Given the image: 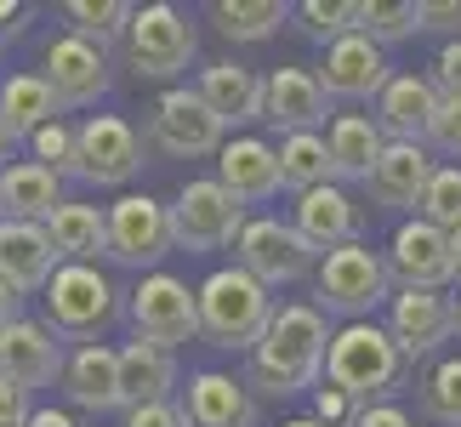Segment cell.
<instances>
[{
	"instance_id": "9a60e30c",
	"label": "cell",
	"mask_w": 461,
	"mask_h": 427,
	"mask_svg": "<svg viewBox=\"0 0 461 427\" xmlns=\"http://www.w3.org/2000/svg\"><path fill=\"white\" fill-rule=\"evenodd\" d=\"M63 342L51 336L46 319H12L6 331H0V377H6L12 387H23V394H34V387H51L63 382Z\"/></svg>"
},
{
	"instance_id": "c3c4849f",
	"label": "cell",
	"mask_w": 461,
	"mask_h": 427,
	"mask_svg": "<svg viewBox=\"0 0 461 427\" xmlns=\"http://www.w3.org/2000/svg\"><path fill=\"white\" fill-rule=\"evenodd\" d=\"M29 427H80V422L68 416V411H34V416H29Z\"/></svg>"
},
{
	"instance_id": "d6986e66",
	"label": "cell",
	"mask_w": 461,
	"mask_h": 427,
	"mask_svg": "<svg viewBox=\"0 0 461 427\" xmlns=\"http://www.w3.org/2000/svg\"><path fill=\"white\" fill-rule=\"evenodd\" d=\"M217 183L234 194L240 205L274 200V194L285 188V177H279V149H274V142H262V137H234V142H222V154H217Z\"/></svg>"
},
{
	"instance_id": "7a4b0ae2",
	"label": "cell",
	"mask_w": 461,
	"mask_h": 427,
	"mask_svg": "<svg viewBox=\"0 0 461 427\" xmlns=\"http://www.w3.org/2000/svg\"><path fill=\"white\" fill-rule=\"evenodd\" d=\"M411 377V359L404 348L393 342V331L376 325V319H353L330 336V353H325V382L342 387V394L359 404H387L393 387H404Z\"/></svg>"
},
{
	"instance_id": "83f0119b",
	"label": "cell",
	"mask_w": 461,
	"mask_h": 427,
	"mask_svg": "<svg viewBox=\"0 0 461 427\" xmlns=\"http://www.w3.org/2000/svg\"><path fill=\"white\" fill-rule=\"evenodd\" d=\"M176 387V353L154 348V342H126L120 348V394H126V411H143V404H171Z\"/></svg>"
},
{
	"instance_id": "8d00e7d4",
	"label": "cell",
	"mask_w": 461,
	"mask_h": 427,
	"mask_svg": "<svg viewBox=\"0 0 461 427\" xmlns=\"http://www.w3.org/2000/svg\"><path fill=\"white\" fill-rule=\"evenodd\" d=\"M416 29H421V6H416V0H365V34L382 51L393 41H411Z\"/></svg>"
},
{
	"instance_id": "f1b7e54d",
	"label": "cell",
	"mask_w": 461,
	"mask_h": 427,
	"mask_svg": "<svg viewBox=\"0 0 461 427\" xmlns=\"http://www.w3.org/2000/svg\"><path fill=\"white\" fill-rule=\"evenodd\" d=\"M325 142L336 159V183H370V171H376V159L387 149V132L370 114H336Z\"/></svg>"
},
{
	"instance_id": "277c9868",
	"label": "cell",
	"mask_w": 461,
	"mask_h": 427,
	"mask_svg": "<svg viewBox=\"0 0 461 427\" xmlns=\"http://www.w3.org/2000/svg\"><path fill=\"white\" fill-rule=\"evenodd\" d=\"M274 319L268 285H257L245 268H217L200 285V336L211 348H245L251 353L262 342Z\"/></svg>"
},
{
	"instance_id": "603a6c76",
	"label": "cell",
	"mask_w": 461,
	"mask_h": 427,
	"mask_svg": "<svg viewBox=\"0 0 461 427\" xmlns=\"http://www.w3.org/2000/svg\"><path fill=\"white\" fill-rule=\"evenodd\" d=\"M438 114V86L428 75H393L376 97V126L393 142H428Z\"/></svg>"
},
{
	"instance_id": "681fc988",
	"label": "cell",
	"mask_w": 461,
	"mask_h": 427,
	"mask_svg": "<svg viewBox=\"0 0 461 427\" xmlns=\"http://www.w3.org/2000/svg\"><path fill=\"white\" fill-rule=\"evenodd\" d=\"M12 29H23V6H17V0H0V34H12Z\"/></svg>"
},
{
	"instance_id": "f35d334b",
	"label": "cell",
	"mask_w": 461,
	"mask_h": 427,
	"mask_svg": "<svg viewBox=\"0 0 461 427\" xmlns=\"http://www.w3.org/2000/svg\"><path fill=\"white\" fill-rule=\"evenodd\" d=\"M34 159H41L46 171L58 177H80V126H63V120H51V126H41L29 137Z\"/></svg>"
},
{
	"instance_id": "ffe728a7",
	"label": "cell",
	"mask_w": 461,
	"mask_h": 427,
	"mask_svg": "<svg viewBox=\"0 0 461 427\" xmlns=\"http://www.w3.org/2000/svg\"><path fill=\"white\" fill-rule=\"evenodd\" d=\"M194 92L205 97V109L217 114L222 126H251V120L268 114V80L245 63H205Z\"/></svg>"
},
{
	"instance_id": "f546056e",
	"label": "cell",
	"mask_w": 461,
	"mask_h": 427,
	"mask_svg": "<svg viewBox=\"0 0 461 427\" xmlns=\"http://www.w3.org/2000/svg\"><path fill=\"white\" fill-rule=\"evenodd\" d=\"M63 103L51 97V86L41 75H12V80H0V126H6L12 142H29L41 126H51L58 120Z\"/></svg>"
},
{
	"instance_id": "44dd1931",
	"label": "cell",
	"mask_w": 461,
	"mask_h": 427,
	"mask_svg": "<svg viewBox=\"0 0 461 427\" xmlns=\"http://www.w3.org/2000/svg\"><path fill=\"white\" fill-rule=\"evenodd\" d=\"M433 171H438V159L428 154V142H393L387 137L376 171H370V200L393 205V211H416L428 183H433Z\"/></svg>"
},
{
	"instance_id": "ac0fdd59",
	"label": "cell",
	"mask_w": 461,
	"mask_h": 427,
	"mask_svg": "<svg viewBox=\"0 0 461 427\" xmlns=\"http://www.w3.org/2000/svg\"><path fill=\"white\" fill-rule=\"evenodd\" d=\"M58 268H63V257H58V245H51V234H46L41 223L0 217V279H6L17 296L46 291Z\"/></svg>"
},
{
	"instance_id": "f907efd6",
	"label": "cell",
	"mask_w": 461,
	"mask_h": 427,
	"mask_svg": "<svg viewBox=\"0 0 461 427\" xmlns=\"http://www.w3.org/2000/svg\"><path fill=\"white\" fill-rule=\"evenodd\" d=\"M450 274L461 279V228H456V234H450Z\"/></svg>"
},
{
	"instance_id": "bcb514c9",
	"label": "cell",
	"mask_w": 461,
	"mask_h": 427,
	"mask_svg": "<svg viewBox=\"0 0 461 427\" xmlns=\"http://www.w3.org/2000/svg\"><path fill=\"white\" fill-rule=\"evenodd\" d=\"M353 427H416V422H411V411H399V404H365Z\"/></svg>"
},
{
	"instance_id": "1f68e13d",
	"label": "cell",
	"mask_w": 461,
	"mask_h": 427,
	"mask_svg": "<svg viewBox=\"0 0 461 427\" xmlns=\"http://www.w3.org/2000/svg\"><path fill=\"white\" fill-rule=\"evenodd\" d=\"M279 177L285 188L296 194H313V188H330L336 183V159H330V142L319 132H296L279 142Z\"/></svg>"
},
{
	"instance_id": "836d02e7",
	"label": "cell",
	"mask_w": 461,
	"mask_h": 427,
	"mask_svg": "<svg viewBox=\"0 0 461 427\" xmlns=\"http://www.w3.org/2000/svg\"><path fill=\"white\" fill-rule=\"evenodd\" d=\"M131 12L126 0H68L63 17L75 23L80 41H92V46H109V41H126V29H131Z\"/></svg>"
},
{
	"instance_id": "d4e9b609",
	"label": "cell",
	"mask_w": 461,
	"mask_h": 427,
	"mask_svg": "<svg viewBox=\"0 0 461 427\" xmlns=\"http://www.w3.org/2000/svg\"><path fill=\"white\" fill-rule=\"evenodd\" d=\"M296 234H303L313 251H342V245L359 240V205L342 183L296 194Z\"/></svg>"
},
{
	"instance_id": "8fae6325",
	"label": "cell",
	"mask_w": 461,
	"mask_h": 427,
	"mask_svg": "<svg viewBox=\"0 0 461 427\" xmlns=\"http://www.w3.org/2000/svg\"><path fill=\"white\" fill-rule=\"evenodd\" d=\"M313 245L296 234V223H279V217H251L245 234L234 240V268H245L257 285H296L313 268Z\"/></svg>"
},
{
	"instance_id": "f6af8a7d",
	"label": "cell",
	"mask_w": 461,
	"mask_h": 427,
	"mask_svg": "<svg viewBox=\"0 0 461 427\" xmlns=\"http://www.w3.org/2000/svg\"><path fill=\"white\" fill-rule=\"evenodd\" d=\"M120 427H188V422H183V404H143V411H126Z\"/></svg>"
},
{
	"instance_id": "8992f818",
	"label": "cell",
	"mask_w": 461,
	"mask_h": 427,
	"mask_svg": "<svg viewBox=\"0 0 461 427\" xmlns=\"http://www.w3.org/2000/svg\"><path fill=\"white\" fill-rule=\"evenodd\" d=\"M200 51V34H194L188 12H176L171 0H154V6L131 12L126 29V63L137 80H176Z\"/></svg>"
},
{
	"instance_id": "6da1fadb",
	"label": "cell",
	"mask_w": 461,
	"mask_h": 427,
	"mask_svg": "<svg viewBox=\"0 0 461 427\" xmlns=\"http://www.w3.org/2000/svg\"><path fill=\"white\" fill-rule=\"evenodd\" d=\"M325 353H330V325L313 302H285L274 308L262 342L251 348V377L245 387L268 399H285V394H308V387L325 382Z\"/></svg>"
},
{
	"instance_id": "60d3db41",
	"label": "cell",
	"mask_w": 461,
	"mask_h": 427,
	"mask_svg": "<svg viewBox=\"0 0 461 427\" xmlns=\"http://www.w3.org/2000/svg\"><path fill=\"white\" fill-rule=\"evenodd\" d=\"M428 142H433L438 154L461 159V97H438V114H433V132H428Z\"/></svg>"
},
{
	"instance_id": "4316f807",
	"label": "cell",
	"mask_w": 461,
	"mask_h": 427,
	"mask_svg": "<svg viewBox=\"0 0 461 427\" xmlns=\"http://www.w3.org/2000/svg\"><path fill=\"white\" fill-rule=\"evenodd\" d=\"M58 205H63V177L46 171L41 159H17V166L0 171V217L46 228Z\"/></svg>"
},
{
	"instance_id": "d6a6232c",
	"label": "cell",
	"mask_w": 461,
	"mask_h": 427,
	"mask_svg": "<svg viewBox=\"0 0 461 427\" xmlns=\"http://www.w3.org/2000/svg\"><path fill=\"white\" fill-rule=\"evenodd\" d=\"M205 17L217 23L222 41H268V34H279V23L291 17V6L285 0H217Z\"/></svg>"
},
{
	"instance_id": "4fadbf2b",
	"label": "cell",
	"mask_w": 461,
	"mask_h": 427,
	"mask_svg": "<svg viewBox=\"0 0 461 427\" xmlns=\"http://www.w3.org/2000/svg\"><path fill=\"white\" fill-rule=\"evenodd\" d=\"M387 331L404 348V359H421V353H438L456 336V296L450 291H416V285H399L393 302H387Z\"/></svg>"
},
{
	"instance_id": "3957f363",
	"label": "cell",
	"mask_w": 461,
	"mask_h": 427,
	"mask_svg": "<svg viewBox=\"0 0 461 427\" xmlns=\"http://www.w3.org/2000/svg\"><path fill=\"white\" fill-rule=\"evenodd\" d=\"M393 268H387L382 251H370V245H342V251H325V262H319L313 274V308L319 313H336V319H370L376 308H387L393 302Z\"/></svg>"
},
{
	"instance_id": "7402d4cb",
	"label": "cell",
	"mask_w": 461,
	"mask_h": 427,
	"mask_svg": "<svg viewBox=\"0 0 461 427\" xmlns=\"http://www.w3.org/2000/svg\"><path fill=\"white\" fill-rule=\"evenodd\" d=\"M183 422L188 427H257V399L228 370H194L183 394Z\"/></svg>"
},
{
	"instance_id": "7bdbcfd3",
	"label": "cell",
	"mask_w": 461,
	"mask_h": 427,
	"mask_svg": "<svg viewBox=\"0 0 461 427\" xmlns=\"http://www.w3.org/2000/svg\"><path fill=\"white\" fill-rule=\"evenodd\" d=\"M433 86H438V97H461V41H450L445 51H438Z\"/></svg>"
},
{
	"instance_id": "e0dca14e",
	"label": "cell",
	"mask_w": 461,
	"mask_h": 427,
	"mask_svg": "<svg viewBox=\"0 0 461 427\" xmlns=\"http://www.w3.org/2000/svg\"><path fill=\"white\" fill-rule=\"evenodd\" d=\"M393 80L387 68V51L370 41V34H342L336 46H325V63H319V86L325 97H382V86Z\"/></svg>"
},
{
	"instance_id": "ab89813d",
	"label": "cell",
	"mask_w": 461,
	"mask_h": 427,
	"mask_svg": "<svg viewBox=\"0 0 461 427\" xmlns=\"http://www.w3.org/2000/svg\"><path fill=\"white\" fill-rule=\"evenodd\" d=\"M313 422H319V427H353V422H359V404H353L342 387L319 382V387H313Z\"/></svg>"
},
{
	"instance_id": "30bf717a",
	"label": "cell",
	"mask_w": 461,
	"mask_h": 427,
	"mask_svg": "<svg viewBox=\"0 0 461 427\" xmlns=\"http://www.w3.org/2000/svg\"><path fill=\"white\" fill-rule=\"evenodd\" d=\"M131 325L154 348H183L200 336V291H188L176 274H143V285L131 291Z\"/></svg>"
},
{
	"instance_id": "ee69618b",
	"label": "cell",
	"mask_w": 461,
	"mask_h": 427,
	"mask_svg": "<svg viewBox=\"0 0 461 427\" xmlns=\"http://www.w3.org/2000/svg\"><path fill=\"white\" fill-rule=\"evenodd\" d=\"M29 416H34L29 394H23V387H12L6 377H0V427H29Z\"/></svg>"
},
{
	"instance_id": "816d5d0a",
	"label": "cell",
	"mask_w": 461,
	"mask_h": 427,
	"mask_svg": "<svg viewBox=\"0 0 461 427\" xmlns=\"http://www.w3.org/2000/svg\"><path fill=\"white\" fill-rule=\"evenodd\" d=\"M6 149H12V137H6V126H0V171H6Z\"/></svg>"
},
{
	"instance_id": "f5cc1de1",
	"label": "cell",
	"mask_w": 461,
	"mask_h": 427,
	"mask_svg": "<svg viewBox=\"0 0 461 427\" xmlns=\"http://www.w3.org/2000/svg\"><path fill=\"white\" fill-rule=\"evenodd\" d=\"M285 427H319V422H313V416H296V422H285Z\"/></svg>"
},
{
	"instance_id": "5b68a950",
	"label": "cell",
	"mask_w": 461,
	"mask_h": 427,
	"mask_svg": "<svg viewBox=\"0 0 461 427\" xmlns=\"http://www.w3.org/2000/svg\"><path fill=\"white\" fill-rule=\"evenodd\" d=\"M41 296H46L51 336H58V342H80V348L97 342L120 313V302H114L120 291L109 285V274H97V262H63Z\"/></svg>"
},
{
	"instance_id": "7c38bea8",
	"label": "cell",
	"mask_w": 461,
	"mask_h": 427,
	"mask_svg": "<svg viewBox=\"0 0 461 427\" xmlns=\"http://www.w3.org/2000/svg\"><path fill=\"white\" fill-rule=\"evenodd\" d=\"M143 171V137L120 114H92L80 126V183L92 188H120Z\"/></svg>"
},
{
	"instance_id": "db71d44e",
	"label": "cell",
	"mask_w": 461,
	"mask_h": 427,
	"mask_svg": "<svg viewBox=\"0 0 461 427\" xmlns=\"http://www.w3.org/2000/svg\"><path fill=\"white\" fill-rule=\"evenodd\" d=\"M456 336H461V291H456Z\"/></svg>"
},
{
	"instance_id": "e575fe53",
	"label": "cell",
	"mask_w": 461,
	"mask_h": 427,
	"mask_svg": "<svg viewBox=\"0 0 461 427\" xmlns=\"http://www.w3.org/2000/svg\"><path fill=\"white\" fill-rule=\"evenodd\" d=\"M296 17H303V34H308V41L336 46L342 34H359L365 29V0H303Z\"/></svg>"
},
{
	"instance_id": "ba28073f",
	"label": "cell",
	"mask_w": 461,
	"mask_h": 427,
	"mask_svg": "<svg viewBox=\"0 0 461 427\" xmlns=\"http://www.w3.org/2000/svg\"><path fill=\"white\" fill-rule=\"evenodd\" d=\"M176 251L171 234V205L154 194H120L109 205V257L120 268H149L159 274V262Z\"/></svg>"
},
{
	"instance_id": "74e56055",
	"label": "cell",
	"mask_w": 461,
	"mask_h": 427,
	"mask_svg": "<svg viewBox=\"0 0 461 427\" xmlns=\"http://www.w3.org/2000/svg\"><path fill=\"white\" fill-rule=\"evenodd\" d=\"M416 217L433 223V228H445V234H456V228H461V166H438L433 171V183H428V194H421V205H416Z\"/></svg>"
},
{
	"instance_id": "b9f144b4",
	"label": "cell",
	"mask_w": 461,
	"mask_h": 427,
	"mask_svg": "<svg viewBox=\"0 0 461 427\" xmlns=\"http://www.w3.org/2000/svg\"><path fill=\"white\" fill-rule=\"evenodd\" d=\"M421 29H445L450 41H461V0H416Z\"/></svg>"
},
{
	"instance_id": "cb8c5ba5",
	"label": "cell",
	"mask_w": 461,
	"mask_h": 427,
	"mask_svg": "<svg viewBox=\"0 0 461 427\" xmlns=\"http://www.w3.org/2000/svg\"><path fill=\"white\" fill-rule=\"evenodd\" d=\"M63 394L92 416L120 411V404H126V394H120V348H109V342L75 348L68 365H63Z\"/></svg>"
},
{
	"instance_id": "d590c367",
	"label": "cell",
	"mask_w": 461,
	"mask_h": 427,
	"mask_svg": "<svg viewBox=\"0 0 461 427\" xmlns=\"http://www.w3.org/2000/svg\"><path fill=\"white\" fill-rule=\"evenodd\" d=\"M421 404H428V416L438 427H461V353H445V359L428 370Z\"/></svg>"
},
{
	"instance_id": "52a82bcc",
	"label": "cell",
	"mask_w": 461,
	"mask_h": 427,
	"mask_svg": "<svg viewBox=\"0 0 461 427\" xmlns=\"http://www.w3.org/2000/svg\"><path fill=\"white\" fill-rule=\"evenodd\" d=\"M245 205L228 194L217 177H194V183L176 188L171 200V234L183 251H228L245 234Z\"/></svg>"
},
{
	"instance_id": "7dc6e473",
	"label": "cell",
	"mask_w": 461,
	"mask_h": 427,
	"mask_svg": "<svg viewBox=\"0 0 461 427\" xmlns=\"http://www.w3.org/2000/svg\"><path fill=\"white\" fill-rule=\"evenodd\" d=\"M12 319H23V296H17L6 279H0V331H6Z\"/></svg>"
},
{
	"instance_id": "9c48e42d",
	"label": "cell",
	"mask_w": 461,
	"mask_h": 427,
	"mask_svg": "<svg viewBox=\"0 0 461 427\" xmlns=\"http://www.w3.org/2000/svg\"><path fill=\"white\" fill-rule=\"evenodd\" d=\"M222 120L205 109V97L194 86H171V92L154 97L149 109V142L166 159H205V154H222Z\"/></svg>"
},
{
	"instance_id": "2e32d148",
	"label": "cell",
	"mask_w": 461,
	"mask_h": 427,
	"mask_svg": "<svg viewBox=\"0 0 461 427\" xmlns=\"http://www.w3.org/2000/svg\"><path fill=\"white\" fill-rule=\"evenodd\" d=\"M387 268H393L399 285H416V291H445L456 279L450 274V234L433 223H399L393 228V245H387Z\"/></svg>"
},
{
	"instance_id": "484cf974",
	"label": "cell",
	"mask_w": 461,
	"mask_h": 427,
	"mask_svg": "<svg viewBox=\"0 0 461 427\" xmlns=\"http://www.w3.org/2000/svg\"><path fill=\"white\" fill-rule=\"evenodd\" d=\"M325 114H330V97H325V86H319L313 68H274L268 75V114L262 120H274L285 137L319 132Z\"/></svg>"
},
{
	"instance_id": "4dcf8cb0",
	"label": "cell",
	"mask_w": 461,
	"mask_h": 427,
	"mask_svg": "<svg viewBox=\"0 0 461 427\" xmlns=\"http://www.w3.org/2000/svg\"><path fill=\"white\" fill-rule=\"evenodd\" d=\"M46 234H51V245H58L63 262H97V257H109V211L63 200L58 211H51Z\"/></svg>"
},
{
	"instance_id": "5bb4252c",
	"label": "cell",
	"mask_w": 461,
	"mask_h": 427,
	"mask_svg": "<svg viewBox=\"0 0 461 427\" xmlns=\"http://www.w3.org/2000/svg\"><path fill=\"white\" fill-rule=\"evenodd\" d=\"M41 80L51 86V97L63 109H92V103L109 92V63H103V46L80 41L75 29L46 41V58H41Z\"/></svg>"
}]
</instances>
